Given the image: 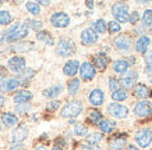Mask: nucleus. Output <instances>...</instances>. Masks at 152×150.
I'll return each instance as SVG.
<instances>
[{
	"instance_id": "nucleus-1",
	"label": "nucleus",
	"mask_w": 152,
	"mask_h": 150,
	"mask_svg": "<svg viewBox=\"0 0 152 150\" xmlns=\"http://www.w3.org/2000/svg\"><path fill=\"white\" fill-rule=\"evenodd\" d=\"M28 35V28L25 24L15 22L11 27L7 28V31L3 33V36L0 38V42H20V39H23Z\"/></svg>"
},
{
	"instance_id": "nucleus-2",
	"label": "nucleus",
	"mask_w": 152,
	"mask_h": 150,
	"mask_svg": "<svg viewBox=\"0 0 152 150\" xmlns=\"http://www.w3.org/2000/svg\"><path fill=\"white\" fill-rule=\"evenodd\" d=\"M112 14L117 22H130L129 4L124 1H117L112 6Z\"/></svg>"
},
{
	"instance_id": "nucleus-3",
	"label": "nucleus",
	"mask_w": 152,
	"mask_h": 150,
	"mask_svg": "<svg viewBox=\"0 0 152 150\" xmlns=\"http://www.w3.org/2000/svg\"><path fill=\"white\" fill-rule=\"evenodd\" d=\"M81 111H83V103L80 100H71V101H67L64 107L61 109V115L66 118L74 120L81 114Z\"/></svg>"
},
{
	"instance_id": "nucleus-4",
	"label": "nucleus",
	"mask_w": 152,
	"mask_h": 150,
	"mask_svg": "<svg viewBox=\"0 0 152 150\" xmlns=\"http://www.w3.org/2000/svg\"><path fill=\"white\" fill-rule=\"evenodd\" d=\"M75 43L71 39H60L57 46H56V53L61 57H70L75 53Z\"/></svg>"
},
{
	"instance_id": "nucleus-5",
	"label": "nucleus",
	"mask_w": 152,
	"mask_h": 150,
	"mask_svg": "<svg viewBox=\"0 0 152 150\" xmlns=\"http://www.w3.org/2000/svg\"><path fill=\"white\" fill-rule=\"evenodd\" d=\"M134 139L140 147H148L152 143V131L149 128H140L134 133Z\"/></svg>"
},
{
	"instance_id": "nucleus-6",
	"label": "nucleus",
	"mask_w": 152,
	"mask_h": 150,
	"mask_svg": "<svg viewBox=\"0 0 152 150\" xmlns=\"http://www.w3.org/2000/svg\"><path fill=\"white\" fill-rule=\"evenodd\" d=\"M138 79V72L137 71H134V70H130L127 71L126 74L121 75L120 78V86L121 89H124V91H129V89H134L135 88V82Z\"/></svg>"
},
{
	"instance_id": "nucleus-7",
	"label": "nucleus",
	"mask_w": 152,
	"mask_h": 150,
	"mask_svg": "<svg viewBox=\"0 0 152 150\" xmlns=\"http://www.w3.org/2000/svg\"><path fill=\"white\" fill-rule=\"evenodd\" d=\"M133 113L137 115V117H149L152 114V103L151 101H147V100H142V101H138L137 104L134 106Z\"/></svg>"
},
{
	"instance_id": "nucleus-8",
	"label": "nucleus",
	"mask_w": 152,
	"mask_h": 150,
	"mask_svg": "<svg viewBox=\"0 0 152 150\" xmlns=\"http://www.w3.org/2000/svg\"><path fill=\"white\" fill-rule=\"evenodd\" d=\"M107 113L110 114L112 117L115 118H126L129 115V109L123 104H119V103H110L107 106Z\"/></svg>"
},
{
	"instance_id": "nucleus-9",
	"label": "nucleus",
	"mask_w": 152,
	"mask_h": 150,
	"mask_svg": "<svg viewBox=\"0 0 152 150\" xmlns=\"http://www.w3.org/2000/svg\"><path fill=\"white\" fill-rule=\"evenodd\" d=\"M80 75H81V79H84V81H92L94 78H95V75H96L95 65L91 64L89 61L83 63L81 67H80Z\"/></svg>"
},
{
	"instance_id": "nucleus-10",
	"label": "nucleus",
	"mask_w": 152,
	"mask_h": 150,
	"mask_svg": "<svg viewBox=\"0 0 152 150\" xmlns=\"http://www.w3.org/2000/svg\"><path fill=\"white\" fill-rule=\"evenodd\" d=\"M50 22L56 28H66V27H69V24H70V17L66 13H63V11H57V13L52 14Z\"/></svg>"
},
{
	"instance_id": "nucleus-11",
	"label": "nucleus",
	"mask_w": 152,
	"mask_h": 150,
	"mask_svg": "<svg viewBox=\"0 0 152 150\" xmlns=\"http://www.w3.org/2000/svg\"><path fill=\"white\" fill-rule=\"evenodd\" d=\"M113 45L120 51H129L131 49V46H133V41H131V38L129 35H119V36L115 38Z\"/></svg>"
},
{
	"instance_id": "nucleus-12",
	"label": "nucleus",
	"mask_w": 152,
	"mask_h": 150,
	"mask_svg": "<svg viewBox=\"0 0 152 150\" xmlns=\"http://www.w3.org/2000/svg\"><path fill=\"white\" fill-rule=\"evenodd\" d=\"M7 67H9V70L11 72L20 74L21 71L25 70V60H24V57H20V56L11 57V59H9V61H7Z\"/></svg>"
},
{
	"instance_id": "nucleus-13",
	"label": "nucleus",
	"mask_w": 152,
	"mask_h": 150,
	"mask_svg": "<svg viewBox=\"0 0 152 150\" xmlns=\"http://www.w3.org/2000/svg\"><path fill=\"white\" fill-rule=\"evenodd\" d=\"M127 143V135L126 133H117L109 139V147L112 150H123Z\"/></svg>"
},
{
	"instance_id": "nucleus-14",
	"label": "nucleus",
	"mask_w": 152,
	"mask_h": 150,
	"mask_svg": "<svg viewBox=\"0 0 152 150\" xmlns=\"http://www.w3.org/2000/svg\"><path fill=\"white\" fill-rule=\"evenodd\" d=\"M98 41V33L94 31L92 28H85L81 32V43L84 46H91L94 43H96Z\"/></svg>"
},
{
	"instance_id": "nucleus-15",
	"label": "nucleus",
	"mask_w": 152,
	"mask_h": 150,
	"mask_svg": "<svg viewBox=\"0 0 152 150\" xmlns=\"http://www.w3.org/2000/svg\"><path fill=\"white\" fill-rule=\"evenodd\" d=\"M88 100H89V103L92 106H95V107L102 106L103 101H105V93H103L101 89H94V91H91V93L88 95Z\"/></svg>"
},
{
	"instance_id": "nucleus-16",
	"label": "nucleus",
	"mask_w": 152,
	"mask_h": 150,
	"mask_svg": "<svg viewBox=\"0 0 152 150\" xmlns=\"http://www.w3.org/2000/svg\"><path fill=\"white\" fill-rule=\"evenodd\" d=\"M27 136H28L27 127H23V125H21V127H17L11 132V142H14V143H21Z\"/></svg>"
},
{
	"instance_id": "nucleus-17",
	"label": "nucleus",
	"mask_w": 152,
	"mask_h": 150,
	"mask_svg": "<svg viewBox=\"0 0 152 150\" xmlns=\"http://www.w3.org/2000/svg\"><path fill=\"white\" fill-rule=\"evenodd\" d=\"M80 63L77 60H69L67 63L64 64V67H63V72L67 75V77H74L75 74L80 71Z\"/></svg>"
},
{
	"instance_id": "nucleus-18",
	"label": "nucleus",
	"mask_w": 152,
	"mask_h": 150,
	"mask_svg": "<svg viewBox=\"0 0 152 150\" xmlns=\"http://www.w3.org/2000/svg\"><path fill=\"white\" fill-rule=\"evenodd\" d=\"M107 64H109V57H107L105 53H98V54L94 57V65H95L96 70L103 71V70H106Z\"/></svg>"
},
{
	"instance_id": "nucleus-19",
	"label": "nucleus",
	"mask_w": 152,
	"mask_h": 150,
	"mask_svg": "<svg viewBox=\"0 0 152 150\" xmlns=\"http://www.w3.org/2000/svg\"><path fill=\"white\" fill-rule=\"evenodd\" d=\"M149 43H151V39L147 35H141V36L137 39L135 42V50L138 53H147L148 47H149Z\"/></svg>"
},
{
	"instance_id": "nucleus-20",
	"label": "nucleus",
	"mask_w": 152,
	"mask_h": 150,
	"mask_svg": "<svg viewBox=\"0 0 152 150\" xmlns=\"http://www.w3.org/2000/svg\"><path fill=\"white\" fill-rule=\"evenodd\" d=\"M112 67H113V71L116 74H121V75L130 71V64L127 60H116Z\"/></svg>"
},
{
	"instance_id": "nucleus-21",
	"label": "nucleus",
	"mask_w": 152,
	"mask_h": 150,
	"mask_svg": "<svg viewBox=\"0 0 152 150\" xmlns=\"http://www.w3.org/2000/svg\"><path fill=\"white\" fill-rule=\"evenodd\" d=\"M34 75H35V71H34L32 68H25L24 71H21V72L18 74L17 79H18L20 85H28V82L32 79Z\"/></svg>"
},
{
	"instance_id": "nucleus-22",
	"label": "nucleus",
	"mask_w": 152,
	"mask_h": 150,
	"mask_svg": "<svg viewBox=\"0 0 152 150\" xmlns=\"http://www.w3.org/2000/svg\"><path fill=\"white\" fill-rule=\"evenodd\" d=\"M14 101L17 103V104H23V103H28L29 100L32 99V93L29 91H20L17 92L15 95H14Z\"/></svg>"
},
{
	"instance_id": "nucleus-23",
	"label": "nucleus",
	"mask_w": 152,
	"mask_h": 150,
	"mask_svg": "<svg viewBox=\"0 0 152 150\" xmlns=\"http://www.w3.org/2000/svg\"><path fill=\"white\" fill-rule=\"evenodd\" d=\"M134 96H137L140 99H147V97L151 96V91H149V88L147 85L138 83V85H135V88H134Z\"/></svg>"
},
{
	"instance_id": "nucleus-24",
	"label": "nucleus",
	"mask_w": 152,
	"mask_h": 150,
	"mask_svg": "<svg viewBox=\"0 0 152 150\" xmlns=\"http://www.w3.org/2000/svg\"><path fill=\"white\" fill-rule=\"evenodd\" d=\"M32 47H34V43H32V42L20 41V42H15V43H13V46H11V50H14V51H29V50H32Z\"/></svg>"
},
{
	"instance_id": "nucleus-25",
	"label": "nucleus",
	"mask_w": 152,
	"mask_h": 150,
	"mask_svg": "<svg viewBox=\"0 0 152 150\" xmlns=\"http://www.w3.org/2000/svg\"><path fill=\"white\" fill-rule=\"evenodd\" d=\"M1 122L4 124L6 127H14L18 122V118L13 113H3L1 114Z\"/></svg>"
},
{
	"instance_id": "nucleus-26",
	"label": "nucleus",
	"mask_w": 152,
	"mask_h": 150,
	"mask_svg": "<svg viewBox=\"0 0 152 150\" xmlns=\"http://www.w3.org/2000/svg\"><path fill=\"white\" fill-rule=\"evenodd\" d=\"M61 91H63V86H61V85H55V86H50V88H48V89H45V91H43V96L53 99V97H57V96L61 93Z\"/></svg>"
},
{
	"instance_id": "nucleus-27",
	"label": "nucleus",
	"mask_w": 152,
	"mask_h": 150,
	"mask_svg": "<svg viewBox=\"0 0 152 150\" xmlns=\"http://www.w3.org/2000/svg\"><path fill=\"white\" fill-rule=\"evenodd\" d=\"M98 127H99L102 133H110L116 128V124L113 121H109V120H102L101 122L98 124Z\"/></svg>"
},
{
	"instance_id": "nucleus-28",
	"label": "nucleus",
	"mask_w": 152,
	"mask_h": 150,
	"mask_svg": "<svg viewBox=\"0 0 152 150\" xmlns=\"http://www.w3.org/2000/svg\"><path fill=\"white\" fill-rule=\"evenodd\" d=\"M37 39L38 41H41V42H43L45 45H48V46H53V43H55V41H53V36H52L49 32H46V31H39L37 33Z\"/></svg>"
},
{
	"instance_id": "nucleus-29",
	"label": "nucleus",
	"mask_w": 152,
	"mask_h": 150,
	"mask_svg": "<svg viewBox=\"0 0 152 150\" xmlns=\"http://www.w3.org/2000/svg\"><path fill=\"white\" fill-rule=\"evenodd\" d=\"M103 120V115L99 110H91L88 114V122H91L92 125H98Z\"/></svg>"
},
{
	"instance_id": "nucleus-30",
	"label": "nucleus",
	"mask_w": 152,
	"mask_h": 150,
	"mask_svg": "<svg viewBox=\"0 0 152 150\" xmlns=\"http://www.w3.org/2000/svg\"><path fill=\"white\" fill-rule=\"evenodd\" d=\"M92 29L96 33H105L107 31V22H105V20H96L92 24Z\"/></svg>"
},
{
	"instance_id": "nucleus-31",
	"label": "nucleus",
	"mask_w": 152,
	"mask_h": 150,
	"mask_svg": "<svg viewBox=\"0 0 152 150\" xmlns=\"http://www.w3.org/2000/svg\"><path fill=\"white\" fill-rule=\"evenodd\" d=\"M67 89H69V95L75 96V95H77V92L80 91V79H77V78H73V79L69 82Z\"/></svg>"
},
{
	"instance_id": "nucleus-32",
	"label": "nucleus",
	"mask_w": 152,
	"mask_h": 150,
	"mask_svg": "<svg viewBox=\"0 0 152 150\" xmlns=\"http://www.w3.org/2000/svg\"><path fill=\"white\" fill-rule=\"evenodd\" d=\"M102 139H103L102 132H92V133L87 135V142L91 143V145H96V143H99Z\"/></svg>"
},
{
	"instance_id": "nucleus-33",
	"label": "nucleus",
	"mask_w": 152,
	"mask_h": 150,
	"mask_svg": "<svg viewBox=\"0 0 152 150\" xmlns=\"http://www.w3.org/2000/svg\"><path fill=\"white\" fill-rule=\"evenodd\" d=\"M25 7H27V10L32 14V15L41 14V6L38 4L37 1H28V3H25Z\"/></svg>"
},
{
	"instance_id": "nucleus-34",
	"label": "nucleus",
	"mask_w": 152,
	"mask_h": 150,
	"mask_svg": "<svg viewBox=\"0 0 152 150\" xmlns=\"http://www.w3.org/2000/svg\"><path fill=\"white\" fill-rule=\"evenodd\" d=\"M13 21V17L9 11L6 10H0V25H9Z\"/></svg>"
},
{
	"instance_id": "nucleus-35",
	"label": "nucleus",
	"mask_w": 152,
	"mask_h": 150,
	"mask_svg": "<svg viewBox=\"0 0 152 150\" xmlns=\"http://www.w3.org/2000/svg\"><path fill=\"white\" fill-rule=\"evenodd\" d=\"M127 91L124 89H119V91H116L112 93V99L115 100V101H124L127 99Z\"/></svg>"
},
{
	"instance_id": "nucleus-36",
	"label": "nucleus",
	"mask_w": 152,
	"mask_h": 150,
	"mask_svg": "<svg viewBox=\"0 0 152 150\" xmlns=\"http://www.w3.org/2000/svg\"><path fill=\"white\" fill-rule=\"evenodd\" d=\"M25 25H27L28 29H34V31H39L42 28V25L43 24L41 22V21H38V20H25Z\"/></svg>"
},
{
	"instance_id": "nucleus-37",
	"label": "nucleus",
	"mask_w": 152,
	"mask_h": 150,
	"mask_svg": "<svg viewBox=\"0 0 152 150\" xmlns=\"http://www.w3.org/2000/svg\"><path fill=\"white\" fill-rule=\"evenodd\" d=\"M74 133H75L77 136H85L88 133V129L84 124L78 122V124H75V127H74Z\"/></svg>"
},
{
	"instance_id": "nucleus-38",
	"label": "nucleus",
	"mask_w": 152,
	"mask_h": 150,
	"mask_svg": "<svg viewBox=\"0 0 152 150\" xmlns=\"http://www.w3.org/2000/svg\"><path fill=\"white\" fill-rule=\"evenodd\" d=\"M107 29H109V32H110L112 35H113V33H117V32H120L121 27H120V24L117 22V21H110V22H107Z\"/></svg>"
},
{
	"instance_id": "nucleus-39",
	"label": "nucleus",
	"mask_w": 152,
	"mask_h": 150,
	"mask_svg": "<svg viewBox=\"0 0 152 150\" xmlns=\"http://www.w3.org/2000/svg\"><path fill=\"white\" fill-rule=\"evenodd\" d=\"M142 22L145 24V25H151L152 24V10L151 9H147L145 11H144L142 14Z\"/></svg>"
},
{
	"instance_id": "nucleus-40",
	"label": "nucleus",
	"mask_w": 152,
	"mask_h": 150,
	"mask_svg": "<svg viewBox=\"0 0 152 150\" xmlns=\"http://www.w3.org/2000/svg\"><path fill=\"white\" fill-rule=\"evenodd\" d=\"M109 88H110L112 93L116 91H119V89H121V88H120V81L116 79V78H113V77L109 78Z\"/></svg>"
},
{
	"instance_id": "nucleus-41",
	"label": "nucleus",
	"mask_w": 152,
	"mask_h": 150,
	"mask_svg": "<svg viewBox=\"0 0 152 150\" xmlns=\"http://www.w3.org/2000/svg\"><path fill=\"white\" fill-rule=\"evenodd\" d=\"M20 86V82L17 78H11V79H9L7 81V91L11 92V91H15L17 88Z\"/></svg>"
},
{
	"instance_id": "nucleus-42",
	"label": "nucleus",
	"mask_w": 152,
	"mask_h": 150,
	"mask_svg": "<svg viewBox=\"0 0 152 150\" xmlns=\"http://www.w3.org/2000/svg\"><path fill=\"white\" fill-rule=\"evenodd\" d=\"M29 109H31V104L29 103H23V104H17L15 106V111L20 114H25L29 111Z\"/></svg>"
},
{
	"instance_id": "nucleus-43",
	"label": "nucleus",
	"mask_w": 152,
	"mask_h": 150,
	"mask_svg": "<svg viewBox=\"0 0 152 150\" xmlns=\"http://www.w3.org/2000/svg\"><path fill=\"white\" fill-rule=\"evenodd\" d=\"M60 106V101L59 100H52V101H49L46 106V110L48 111H56V110L59 109Z\"/></svg>"
},
{
	"instance_id": "nucleus-44",
	"label": "nucleus",
	"mask_w": 152,
	"mask_h": 150,
	"mask_svg": "<svg viewBox=\"0 0 152 150\" xmlns=\"http://www.w3.org/2000/svg\"><path fill=\"white\" fill-rule=\"evenodd\" d=\"M141 18L140 17L138 11H133V13H130V24H133V25H135V24L138 22V20Z\"/></svg>"
},
{
	"instance_id": "nucleus-45",
	"label": "nucleus",
	"mask_w": 152,
	"mask_h": 150,
	"mask_svg": "<svg viewBox=\"0 0 152 150\" xmlns=\"http://www.w3.org/2000/svg\"><path fill=\"white\" fill-rule=\"evenodd\" d=\"M7 81H9V79L0 77V92H9L7 91Z\"/></svg>"
},
{
	"instance_id": "nucleus-46",
	"label": "nucleus",
	"mask_w": 152,
	"mask_h": 150,
	"mask_svg": "<svg viewBox=\"0 0 152 150\" xmlns=\"http://www.w3.org/2000/svg\"><path fill=\"white\" fill-rule=\"evenodd\" d=\"M145 63L152 64V49L149 51H147V54H145Z\"/></svg>"
},
{
	"instance_id": "nucleus-47",
	"label": "nucleus",
	"mask_w": 152,
	"mask_h": 150,
	"mask_svg": "<svg viewBox=\"0 0 152 150\" xmlns=\"http://www.w3.org/2000/svg\"><path fill=\"white\" fill-rule=\"evenodd\" d=\"M21 149H23V145H21V143H17V145L11 146L9 150H21Z\"/></svg>"
},
{
	"instance_id": "nucleus-48",
	"label": "nucleus",
	"mask_w": 152,
	"mask_h": 150,
	"mask_svg": "<svg viewBox=\"0 0 152 150\" xmlns=\"http://www.w3.org/2000/svg\"><path fill=\"white\" fill-rule=\"evenodd\" d=\"M126 60L129 61V64H130V65H131V64H134V63H135V59H134V56H129V57H127V59H126Z\"/></svg>"
},
{
	"instance_id": "nucleus-49",
	"label": "nucleus",
	"mask_w": 152,
	"mask_h": 150,
	"mask_svg": "<svg viewBox=\"0 0 152 150\" xmlns=\"http://www.w3.org/2000/svg\"><path fill=\"white\" fill-rule=\"evenodd\" d=\"M38 4L39 6H49L50 4V1H48V0H39V1H38Z\"/></svg>"
},
{
	"instance_id": "nucleus-50",
	"label": "nucleus",
	"mask_w": 152,
	"mask_h": 150,
	"mask_svg": "<svg viewBox=\"0 0 152 150\" xmlns=\"http://www.w3.org/2000/svg\"><path fill=\"white\" fill-rule=\"evenodd\" d=\"M145 72L147 74L152 72V64H147V67H145Z\"/></svg>"
},
{
	"instance_id": "nucleus-51",
	"label": "nucleus",
	"mask_w": 152,
	"mask_h": 150,
	"mask_svg": "<svg viewBox=\"0 0 152 150\" xmlns=\"http://www.w3.org/2000/svg\"><path fill=\"white\" fill-rule=\"evenodd\" d=\"M126 150H140V149L135 145H129L127 147H126Z\"/></svg>"
},
{
	"instance_id": "nucleus-52",
	"label": "nucleus",
	"mask_w": 152,
	"mask_h": 150,
	"mask_svg": "<svg viewBox=\"0 0 152 150\" xmlns=\"http://www.w3.org/2000/svg\"><path fill=\"white\" fill-rule=\"evenodd\" d=\"M4 101H6V97H4V96L0 95V109H1V106L4 104Z\"/></svg>"
},
{
	"instance_id": "nucleus-53",
	"label": "nucleus",
	"mask_w": 152,
	"mask_h": 150,
	"mask_svg": "<svg viewBox=\"0 0 152 150\" xmlns=\"http://www.w3.org/2000/svg\"><path fill=\"white\" fill-rule=\"evenodd\" d=\"M4 75H6V70L3 68V67H0V77L4 78Z\"/></svg>"
},
{
	"instance_id": "nucleus-54",
	"label": "nucleus",
	"mask_w": 152,
	"mask_h": 150,
	"mask_svg": "<svg viewBox=\"0 0 152 150\" xmlns=\"http://www.w3.org/2000/svg\"><path fill=\"white\" fill-rule=\"evenodd\" d=\"M35 150H46V146L39 145V146H37V149H35Z\"/></svg>"
},
{
	"instance_id": "nucleus-55",
	"label": "nucleus",
	"mask_w": 152,
	"mask_h": 150,
	"mask_svg": "<svg viewBox=\"0 0 152 150\" xmlns=\"http://www.w3.org/2000/svg\"><path fill=\"white\" fill-rule=\"evenodd\" d=\"M87 6L89 7V9H94V3H92V1H87Z\"/></svg>"
},
{
	"instance_id": "nucleus-56",
	"label": "nucleus",
	"mask_w": 152,
	"mask_h": 150,
	"mask_svg": "<svg viewBox=\"0 0 152 150\" xmlns=\"http://www.w3.org/2000/svg\"><path fill=\"white\" fill-rule=\"evenodd\" d=\"M52 150H61V149H60V147H57V146H56V147H53V149H52Z\"/></svg>"
},
{
	"instance_id": "nucleus-57",
	"label": "nucleus",
	"mask_w": 152,
	"mask_h": 150,
	"mask_svg": "<svg viewBox=\"0 0 152 150\" xmlns=\"http://www.w3.org/2000/svg\"><path fill=\"white\" fill-rule=\"evenodd\" d=\"M0 132H1V122H0Z\"/></svg>"
},
{
	"instance_id": "nucleus-58",
	"label": "nucleus",
	"mask_w": 152,
	"mask_h": 150,
	"mask_svg": "<svg viewBox=\"0 0 152 150\" xmlns=\"http://www.w3.org/2000/svg\"><path fill=\"white\" fill-rule=\"evenodd\" d=\"M84 150H89V149H84Z\"/></svg>"
},
{
	"instance_id": "nucleus-59",
	"label": "nucleus",
	"mask_w": 152,
	"mask_h": 150,
	"mask_svg": "<svg viewBox=\"0 0 152 150\" xmlns=\"http://www.w3.org/2000/svg\"><path fill=\"white\" fill-rule=\"evenodd\" d=\"M0 4H1V1H0Z\"/></svg>"
},
{
	"instance_id": "nucleus-60",
	"label": "nucleus",
	"mask_w": 152,
	"mask_h": 150,
	"mask_svg": "<svg viewBox=\"0 0 152 150\" xmlns=\"http://www.w3.org/2000/svg\"><path fill=\"white\" fill-rule=\"evenodd\" d=\"M151 82H152V79H151Z\"/></svg>"
},
{
	"instance_id": "nucleus-61",
	"label": "nucleus",
	"mask_w": 152,
	"mask_h": 150,
	"mask_svg": "<svg viewBox=\"0 0 152 150\" xmlns=\"http://www.w3.org/2000/svg\"><path fill=\"white\" fill-rule=\"evenodd\" d=\"M149 150H152V149H149Z\"/></svg>"
}]
</instances>
